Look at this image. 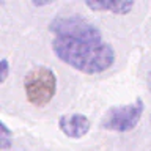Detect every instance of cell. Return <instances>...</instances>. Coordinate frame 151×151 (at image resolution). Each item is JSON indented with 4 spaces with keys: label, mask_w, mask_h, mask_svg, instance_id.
<instances>
[{
    "label": "cell",
    "mask_w": 151,
    "mask_h": 151,
    "mask_svg": "<svg viewBox=\"0 0 151 151\" xmlns=\"http://www.w3.org/2000/svg\"><path fill=\"white\" fill-rule=\"evenodd\" d=\"M57 58L85 74H101L115 63V50L101 30L80 16H58L49 24Z\"/></svg>",
    "instance_id": "6da1fadb"
},
{
    "label": "cell",
    "mask_w": 151,
    "mask_h": 151,
    "mask_svg": "<svg viewBox=\"0 0 151 151\" xmlns=\"http://www.w3.org/2000/svg\"><path fill=\"white\" fill-rule=\"evenodd\" d=\"M24 91L27 101L35 107L47 106L55 96L57 77L55 73L47 66H35L24 79Z\"/></svg>",
    "instance_id": "7a4b0ae2"
},
{
    "label": "cell",
    "mask_w": 151,
    "mask_h": 151,
    "mask_svg": "<svg viewBox=\"0 0 151 151\" xmlns=\"http://www.w3.org/2000/svg\"><path fill=\"white\" fill-rule=\"evenodd\" d=\"M143 110L145 104L140 98L131 104H126V106L112 107L104 115L101 127L112 132H129L139 124L140 118L143 115Z\"/></svg>",
    "instance_id": "3957f363"
},
{
    "label": "cell",
    "mask_w": 151,
    "mask_h": 151,
    "mask_svg": "<svg viewBox=\"0 0 151 151\" xmlns=\"http://www.w3.org/2000/svg\"><path fill=\"white\" fill-rule=\"evenodd\" d=\"M90 126L91 123L83 113H68L58 118L60 131L69 139H82L83 135L88 134Z\"/></svg>",
    "instance_id": "277c9868"
},
{
    "label": "cell",
    "mask_w": 151,
    "mask_h": 151,
    "mask_svg": "<svg viewBox=\"0 0 151 151\" xmlns=\"http://www.w3.org/2000/svg\"><path fill=\"white\" fill-rule=\"evenodd\" d=\"M85 5L93 9V11H104L112 14H126L134 8V2L124 0V2H116V0H96V2H85Z\"/></svg>",
    "instance_id": "5b68a950"
},
{
    "label": "cell",
    "mask_w": 151,
    "mask_h": 151,
    "mask_svg": "<svg viewBox=\"0 0 151 151\" xmlns=\"http://www.w3.org/2000/svg\"><path fill=\"white\" fill-rule=\"evenodd\" d=\"M13 145V131L2 121L0 123V150H9Z\"/></svg>",
    "instance_id": "8992f818"
},
{
    "label": "cell",
    "mask_w": 151,
    "mask_h": 151,
    "mask_svg": "<svg viewBox=\"0 0 151 151\" xmlns=\"http://www.w3.org/2000/svg\"><path fill=\"white\" fill-rule=\"evenodd\" d=\"M8 76H9V63L6 58H2V61H0V83H5Z\"/></svg>",
    "instance_id": "52a82bcc"
},
{
    "label": "cell",
    "mask_w": 151,
    "mask_h": 151,
    "mask_svg": "<svg viewBox=\"0 0 151 151\" xmlns=\"http://www.w3.org/2000/svg\"><path fill=\"white\" fill-rule=\"evenodd\" d=\"M146 85H148V90L151 91V73L148 74V77H146Z\"/></svg>",
    "instance_id": "ba28073f"
}]
</instances>
